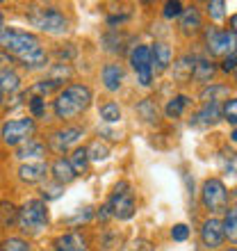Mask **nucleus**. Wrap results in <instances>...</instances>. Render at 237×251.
<instances>
[{"label":"nucleus","instance_id":"20e7f679","mask_svg":"<svg viewBox=\"0 0 237 251\" xmlns=\"http://www.w3.org/2000/svg\"><path fill=\"white\" fill-rule=\"evenodd\" d=\"M27 21L32 23L37 30L46 34H64L69 32V19L59 12L57 7H37L27 12Z\"/></svg>","mask_w":237,"mask_h":251},{"label":"nucleus","instance_id":"bb28decb","mask_svg":"<svg viewBox=\"0 0 237 251\" xmlns=\"http://www.w3.org/2000/svg\"><path fill=\"white\" fill-rule=\"evenodd\" d=\"M64 85V82H59V80H53V78H48V80H39L37 85L30 87V94L32 96H48V94H53L55 89H59V87Z\"/></svg>","mask_w":237,"mask_h":251},{"label":"nucleus","instance_id":"6e6552de","mask_svg":"<svg viewBox=\"0 0 237 251\" xmlns=\"http://www.w3.org/2000/svg\"><path fill=\"white\" fill-rule=\"evenodd\" d=\"M205 44H208V50L212 55H233L237 50V34H233L231 30H217V27H210L205 32Z\"/></svg>","mask_w":237,"mask_h":251},{"label":"nucleus","instance_id":"2f4dec72","mask_svg":"<svg viewBox=\"0 0 237 251\" xmlns=\"http://www.w3.org/2000/svg\"><path fill=\"white\" fill-rule=\"evenodd\" d=\"M100 119L105 121V124H117L118 119H121V107L114 103V100H107V103H103L98 110Z\"/></svg>","mask_w":237,"mask_h":251},{"label":"nucleus","instance_id":"f8f14e48","mask_svg":"<svg viewBox=\"0 0 237 251\" xmlns=\"http://www.w3.org/2000/svg\"><path fill=\"white\" fill-rule=\"evenodd\" d=\"M53 251H89V240L80 231H69L55 238Z\"/></svg>","mask_w":237,"mask_h":251},{"label":"nucleus","instance_id":"c03bdc74","mask_svg":"<svg viewBox=\"0 0 237 251\" xmlns=\"http://www.w3.org/2000/svg\"><path fill=\"white\" fill-rule=\"evenodd\" d=\"M228 23H231V32H233V34H237V14H233Z\"/></svg>","mask_w":237,"mask_h":251},{"label":"nucleus","instance_id":"de8ad7c7","mask_svg":"<svg viewBox=\"0 0 237 251\" xmlns=\"http://www.w3.org/2000/svg\"><path fill=\"white\" fill-rule=\"evenodd\" d=\"M0 105H2V92H0Z\"/></svg>","mask_w":237,"mask_h":251},{"label":"nucleus","instance_id":"2eb2a0df","mask_svg":"<svg viewBox=\"0 0 237 251\" xmlns=\"http://www.w3.org/2000/svg\"><path fill=\"white\" fill-rule=\"evenodd\" d=\"M171 48L166 46L165 41H155L151 46V69L155 73H162L169 69V64H171Z\"/></svg>","mask_w":237,"mask_h":251},{"label":"nucleus","instance_id":"aec40b11","mask_svg":"<svg viewBox=\"0 0 237 251\" xmlns=\"http://www.w3.org/2000/svg\"><path fill=\"white\" fill-rule=\"evenodd\" d=\"M21 89V78L14 69L0 71V92L2 94H16Z\"/></svg>","mask_w":237,"mask_h":251},{"label":"nucleus","instance_id":"09e8293b","mask_svg":"<svg viewBox=\"0 0 237 251\" xmlns=\"http://www.w3.org/2000/svg\"><path fill=\"white\" fill-rule=\"evenodd\" d=\"M235 82H237V69H235Z\"/></svg>","mask_w":237,"mask_h":251},{"label":"nucleus","instance_id":"a211bd4d","mask_svg":"<svg viewBox=\"0 0 237 251\" xmlns=\"http://www.w3.org/2000/svg\"><path fill=\"white\" fill-rule=\"evenodd\" d=\"M50 174H53V180L59 183V185H66V183L75 180V172H73L69 158H57L55 160L53 165H50Z\"/></svg>","mask_w":237,"mask_h":251},{"label":"nucleus","instance_id":"423d86ee","mask_svg":"<svg viewBox=\"0 0 237 251\" xmlns=\"http://www.w3.org/2000/svg\"><path fill=\"white\" fill-rule=\"evenodd\" d=\"M110 208H112V217L121 219V222H128V219L135 217V210H137V203H135V197H132L130 185L121 180L114 187L112 197H110Z\"/></svg>","mask_w":237,"mask_h":251},{"label":"nucleus","instance_id":"412c9836","mask_svg":"<svg viewBox=\"0 0 237 251\" xmlns=\"http://www.w3.org/2000/svg\"><path fill=\"white\" fill-rule=\"evenodd\" d=\"M180 27H183L185 32H196L198 27H201V12H198L196 7L183 9V14H180Z\"/></svg>","mask_w":237,"mask_h":251},{"label":"nucleus","instance_id":"b1692460","mask_svg":"<svg viewBox=\"0 0 237 251\" xmlns=\"http://www.w3.org/2000/svg\"><path fill=\"white\" fill-rule=\"evenodd\" d=\"M194 64H196V60H194V57H190V55H185V57H180V60L173 64V75H176L180 82L190 80L191 73H194Z\"/></svg>","mask_w":237,"mask_h":251},{"label":"nucleus","instance_id":"49530a36","mask_svg":"<svg viewBox=\"0 0 237 251\" xmlns=\"http://www.w3.org/2000/svg\"><path fill=\"white\" fill-rule=\"evenodd\" d=\"M231 139H233V142H237V128H235V130H233V135H231Z\"/></svg>","mask_w":237,"mask_h":251},{"label":"nucleus","instance_id":"8fccbe9b","mask_svg":"<svg viewBox=\"0 0 237 251\" xmlns=\"http://www.w3.org/2000/svg\"><path fill=\"white\" fill-rule=\"evenodd\" d=\"M228 251H237V247H235V249H228Z\"/></svg>","mask_w":237,"mask_h":251},{"label":"nucleus","instance_id":"f257e3e1","mask_svg":"<svg viewBox=\"0 0 237 251\" xmlns=\"http://www.w3.org/2000/svg\"><path fill=\"white\" fill-rule=\"evenodd\" d=\"M94 100V92L92 87L80 85V82H73V85H66L62 92L57 94V99L53 100V112L57 119H73L92 105Z\"/></svg>","mask_w":237,"mask_h":251},{"label":"nucleus","instance_id":"7c9ffc66","mask_svg":"<svg viewBox=\"0 0 237 251\" xmlns=\"http://www.w3.org/2000/svg\"><path fill=\"white\" fill-rule=\"evenodd\" d=\"M221 224H224V235L237 245V208H231L226 212V219Z\"/></svg>","mask_w":237,"mask_h":251},{"label":"nucleus","instance_id":"79ce46f5","mask_svg":"<svg viewBox=\"0 0 237 251\" xmlns=\"http://www.w3.org/2000/svg\"><path fill=\"white\" fill-rule=\"evenodd\" d=\"M96 217H98L100 222H107V219H112V208H110V203L100 205V210L96 212Z\"/></svg>","mask_w":237,"mask_h":251},{"label":"nucleus","instance_id":"39448f33","mask_svg":"<svg viewBox=\"0 0 237 251\" xmlns=\"http://www.w3.org/2000/svg\"><path fill=\"white\" fill-rule=\"evenodd\" d=\"M37 132V121L32 117H21V119H9L0 128V137L7 146H21L23 142L32 139Z\"/></svg>","mask_w":237,"mask_h":251},{"label":"nucleus","instance_id":"c9c22d12","mask_svg":"<svg viewBox=\"0 0 237 251\" xmlns=\"http://www.w3.org/2000/svg\"><path fill=\"white\" fill-rule=\"evenodd\" d=\"M221 117H224L226 121H231V124L237 126V99L226 100V105L221 107Z\"/></svg>","mask_w":237,"mask_h":251},{"label":"nucleus","instance_id":"6ab92c4d","mask_svg":"<svg viewBox=\"0 0 237 251\" xmlns=\"http://www.w3.org/2000/svg\"><path fill=\"white\" fill-rule=\"evenodd\" d=\"M19 62L25 69H44L48 64V53L44 50V46H39L34 50H30L27 55H23V57H19Z\"/></svg>","mask_w":237,"mask_h":251},{"label":"nucleus","instance_id":"c756f323","mask_svg":"<svg viewBox=\"0 0 237 251\" xmlns=\"http://www.w3.org/2000/svg\"><path fill=\"white\" fill-rule=\"evenodd\" d=\"M19 219V208L9 201H0V226H12Z\"/></svg>","mask_w":237,"mask_h":251},{"label":"nucleus","instance_id":"72a5a7b5","mask_svg":"<svg viewBox=\"0 0 237 251\" xmlns=\"http://www.w3.org/2000/svg\"><path fill=\"white\" fill-rule=\"evenodd\" d=\"M27 107H30V112H32V119H39V117L46 114V99H41V96H30Z\"/></svg>","mask_w":237,"mask_h":251},{"label":"nucleus","instance_id":"a19ab883","mask_svg":"<svg viewBox=\"0 0 237 251\" xmlns=\"http://www.w3.org/2000/svg\"><path fill=\"white\" fill-rule=\"evenodd\" d=\"M221 69H224L226 73H228V71H235V69H237V50H235L233 55H228V57H226V60H224V66H221Z\"/></svg>","mask_w":237,"mask_h":251},{"label":"nucleus","instance_id":"e433bc0d","mask_svg":"<svg viewBox=\"0 0 237 251\" xmlns=\"http://www.w3.org/2000/svg\"><path fill=\"white\" fill-rule=\"evenodd\" d=\"M224 7H226L224 0H212V2H208V14H210V19L212 21L224 19Z\"/></svg>","mask_w":237,"mask_h":251},{"label":"nucleus","instance_id":"4468645a","mask_svg":"<svg viewBox=\"0 0 237 251\" xmlns=\"http://www.w3.org/2000/svg\"><path fill=\"white\" fill-rule=\"evenodd\" d=\"M221 119V103H205L194 117H191L190 126L194 128H210Z\"/></svg>","mask_w":237,"mask_h":251},{"label":"nucleus","instance_id":"4c0bfd02","mask_svg":"<svg viewBox=\"0 0 237 251\" xmlns=\"http://www.w3.org/2000/svg\"><path fill=\"white\" fill-rule=\"evenodd\" d=\"M165 19H178L180 14H183V2H178V0H169L165 5Z\"/></svg>","mask_w":237,"mask_h":251},{"label":"nucleus","instance_id":"dca6fc26","mask_svg":"<svg viewBox=\"0 0 237 251\" xmlns=\"http://www.w3.org/2000/svg\"><path fill=\"white\" fill-rule=\"evenodd\" d=\"M100 80H103V87L107 92H118L121 85H123V69L121 64H105L103 71H100Z\"/></svg>","mask_w":237,"mask_h":251},{"label":"nucleus","instance_id":"9b49d317","mask_svg":"<svg viewBox=\"0 0 237 251\" xmlns=\"http://www.w3.org/2000/svg\"><path fill=\"white\" fill-rule=\"evenodd\" d=\"M224 224L221 219H205L203 226H201V242L208 249H217V247L224 245Z\"/></svg>","mask_w":237,"mask_h":251},{"label":"nucleus","instance_id":"f03ea898","mask_svg":"<svg viewBox=\"0 0 237 251\" xmlns=\"http://www.w3.org/2000/svg\"><path fill=\"white\" fill-rule=\"evenodd\" d=\"M39 46H41L39 37L27 32V30H19V27H2L0 30V50L16 57V60Z\"/></svg>","mask_w":237,"mask_h":251},{"label":"nucleus","instance_id":"393cba45","mask_svg":"<svg viewBox=\"0 0 237 251\" xmlns=\"http://www.w3.org/2000/svg\"><path fill=\"white\" fill-rule=\"evenodd\" d=\"M214 71H217V66L212 64L210 60H196V64H194V73H191V78L196 80V82H208V80H212Z\"/></svg>","mask_w":237,"mask_h":251},{"label":"nucleus","instance_id":"9d476101","mask_svg":"<svg viewBox=\"0 0 237 251\" xmlns=\"http://www.w3.org/2000/svg\"><path fill=\"white\" fill-rule=\"evenodd\" d=\"M130 64L137 73L139 82L144 87L151 85L153 80V69H151V48L148 46H135L130 53Z\"/></svg>","mask_w":237,"mask_h":251},{"label":"nucleus","instance_id":"7ed1b4c3","mask_svg":"<svg viewBox=\"0 0 237 251\" xmlns=\"http://www.w3.org/2000/svg\"><path fill=\"white\" fill-rule=\"evenodd\" d=\"M19 226L23 233L37 235L48 226L50 215H48V203L44 199H30L19 208Z\"/></svg>","mask_w":237,"mask_h":251},{"label":"nucleus","instance_id":"a878e982","mask_svg":"<svg viewBox=\"0 0 237 251\" xmlns=\"http://www.w3.org/2000/svg\"><path fill=\"white\" fill-rule=\"evenodd\" d=\"M226 96H228V87H224V85H210L201 92V100L203 103H219Z\"/></svg>","mask_w":237,"mask_h":251},{"label":"nucleus","instance_id":"0eeeda50","mask_svg":"<svg viewBox=\"0 0 237 251\" xmlns=\"http://www.w3.org/2000/svg\"><path fill=\"white\" fill-rule=\"evenodd\" d=\"M201 199H203V205L210 212H224L226 205H228V190L219 178H210L203 183Z\"/></svg>","mask_w":237,"mask_h":251},{"label":"nucleus","instance_id":"1a4fd4ad","mask_svg":"<svg viewBox=\"0 0 237 251\" xmlns=\"http://www.w3.org/2000/svg\"><path fill=\"white\" fill-rule=\"evenodd\" d=\"M85 137V128H80V126H66L62 130H55L48 139V144L53 149L55 153H66L71 146H75L80 139Z\"/></svg>","mask_w":237,"mask_h":251},{"label":"nucleus","instance_id":"ddd939ff","mask_svg":"<svg viewBox=\"0 0 237 251\" xmlns=\"http://www.w3.org/2000/svg\"><path fill=\"white\" fill-rule=\"evenodd\" d=\"M48 172H50V167L44 160H39V162H23L19 167V178L23 183H27V185H37V183L46 180Z\"/></svg>","mask_w":237,"mask_h":251},{"label":"nucleus","instance_id":"f3484780","mask_svg":"<svg viewBox=\"0 0 237 251\" xmlns=\"http://www.w3.org/2000/svg\"><path fill=\"white\" fill-rule=\"evenodd\" d=\"M46 155V144L44 142H39V139H27V142H23V144L16 149V158L19 160H27V162H32V160H37L39 162L41 158Z\"/></svg>","mask_w":237,"mask_h":251},{"label":"nucleus","instance_id":"37998d69","mask_svg":"<svg viewBox=\"0 0 237 251\" xmlns=\"http://www.w3.org/2000/svg\"><path fill=\"white\" fill-rule=\"evenodd\" d=\"M5 69H12V55L0 50V71H5Z\"/></svg>","mask_w":237,"mask_h":251},{"label":"nucleus","instance_id":"c85d7f7f","mask_svg":"<svg viewBox=\"0 0 237 251\" xmlns=\"http://www.w3.org/2000/svg\"><path fill=\"white\" fill-rule=\"evenodd\" d=\"M0 251H34V249L25 238L12 235V238H5L2 242H0Z\"/></svg>","mask_w":237,"mask_h":251},{"label":"nucleus","instance_id":"58836bf2","mask_svg":"<svg viewBox=\"0 0 237 251\" xmlns=\"http://www.w3.org/2000/svg\"><path fill=\"white\" fill-rule=\"evenodd\" d=\"M62 192H64V187L59 185V183H50V185L44 187V201H53V199H59L62 197Z\"/></svg>","mask_w":237,"mask_h":251},{"label":"nucleus","instance_id":"473e14b6","mask_svg":"<svg viewBox=\"0 0 237 251\" xmlns=\"http://www.w3.org/2000/svg\"><path fill=\"white\" fill-rule=\"evenodd\" d=\"M87 155H89V162H103V160L110 158V146L103 144L100 139H96V142H92V146L87 149Z\"/></svg>","mask_w":237,"mask_h":251},{"label":"nucleus","instance_id":"cd10ccee","mask_svg":"<svg viewBox=\"0 0 237 251\" xmlns=\"http://www.w3.org/2000/svg\"><path fill=\"white\" fill-rule=\"evenodd\" d=\"M187 105H190V99H187V96H176V99H171L169 103H166L165 112H166L169 119H178V117H183V112H185V107Z\"/></svg>","mask_w":237,"mask_h":251},{"label":"nucleus","instance_id":"4be33fe9","mask_svg":"<svg viewBox=\"0 0 237 251\" xmlns=\"http://www.w3.org/2000/svg\"><path fill=\"white\" fill-rule=\"evenodd\" d=\"M137 114L146 121V124H158V119H160V110H158V105H155V100L153 99L142 100V103L137 105Z\"/></svg>","mask_w":237,"mask_h":251},{"label":"nucleus","instance_id":"a18cd8bd","mask_svg":"<svg viewBox=\"0 0 237 251\" xmlns=\"http://www.w3.org/2000/svg\"><path fill=\"white\" fill-rule=\"evenodd\" d=\"M5 27V16H2V12H0V30Z\"/></svg>","mask_w":237,"mask_h":251},{"label":"nucleus","instance_id":"ea45409f","mask_svg":"<svg viewBox=\"0 0 237 251\" xmlns=\"http://www.w3.org/2000/svg\"><path fill=\"white\" fill-rule=\"evenodd\" d=\"M171 238L176 240V242H185V240L190 238V228H187L185 224H176L171 228Z\"/></svg>","mask_w":237,"mask_h":251},{"label":"nucleus","instance_id":"f704fd0d","mask_svg":"<svg viewBox=\"0 0 237 251\" xmlns=\"http://www.w3.org/2000/svg\"><path fill=\"white\" fill-rule=\"evenodd\" d=\"M221 167L228 174H237V153L235 151H224L221 153Z\"/></svg>","mask_w":237,"mask_h":251},{"label":"nucleus","instance_id":"5701e85b","mask_svg":"<svg viewBox=\"0 0 237 251\" xmlns=\"http://www.w3.org/2000/svg\"><path fill=\"white\" fill-rule=\"evenodd\" d=\"M69 162H71L73 172H75V176H80V174H87V167H89V155H87V149L85 146H78V149H73L71 158H69Z\"/></svg>","mask_w":237,"mask_h":251}]
</instances>
